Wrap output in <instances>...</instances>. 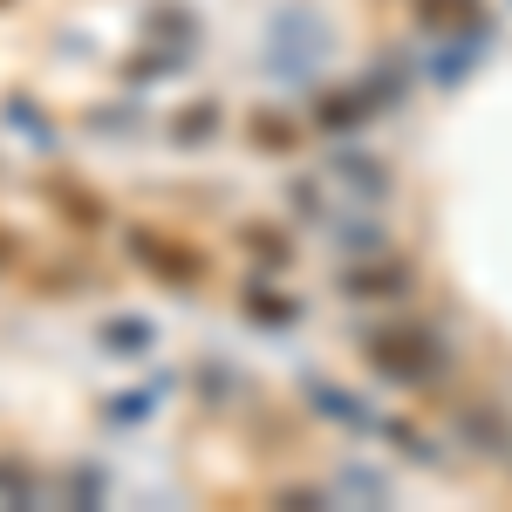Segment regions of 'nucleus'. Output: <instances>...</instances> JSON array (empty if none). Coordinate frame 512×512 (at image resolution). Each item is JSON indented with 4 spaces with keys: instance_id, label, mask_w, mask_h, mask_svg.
Here are the masks:
<instances>
[{
    "instance_id": "nucleus-1",
    "label": "nucleus",
    "mask_w": 512,
    "mask_h": 512,
    "mask_svg": "<svg viewBox=\"0 0 512 512\" xmlns=\"http://www.w3.org/2000/svg\"><path fill=\"white\" fill-rule=\"evenodd\" d=\"M130 260H137V267H151L158 280H171V287H192V280L205 274V260H198L192 246H178L171 233H151V226H137V233H130Z\"/></svg>"
},
{
    "instance_id": "nucleus-2",
    "label": "nucleus",
    "mask_w": 512,
    "mask_h": 512,
    "mask_svg": "<svg viewBox=\"0 0 512 512\" xmlns=\"http://www.w3.org/2000/svg\"><path fill=\"white\" fill-rule=\"evenodd\" d=\"M151 342H158V328H151L144 315H117V321H103V349H110V355H144Z\"/></svg>"
},
{
    "instance_id": "nucleus-3",
    "label": "nucleus",
    "mask_w": 512,
    "mask_h": 512,
    "mask_svg": "<svg viewBox=\"0 0 512 512\" xmlns=\"http://www.w3.org/2000/svg\"><path fill=\"white\" fill-rule=\"evenodd\" d=\"M55 198H62V212H69V219H82V226H103V198H82V192H69V185H55Z\"/></svg>"
},
{
    "instance_id": "nucleus-4",
    "label": "nucleus",
    "mask_w": 512,
    "mask_h": 512,
    "mask_svg": "<svg viewBox=\"0 0 512 512\" xmlns=\"http://www.w3.org/2000/svg\"><path fill=\"white\" fill-rule=\"evenodd\" d=\"M0 499H7V506H28V499H35V478L21 472V465H0Z\"/></svg>"
},
{
    "instance_id": "nucleus-5",
    "label": "nucleus",
    "mask_w": 512,
    "mask_h": 512,
    "mask_svg": "<svg viewBox=\"0 0 512 512\" xmlns=\"http://www.w3.org/2000/svg\"><path fill=\"white\" fill-rule=\"evenodd\" d=\"M151 403H158V390H123V403H110V417H117V424H137Z\"/></svg>"
},
{
    "instance_id": "nucleus-6",
    "label": "nucleus",
    "mask_w": 512,
    "mask_h": 512,
    "mask_svg": "<svg viewBox=\"0 0 512 512\" xmlns=\"http://www.w3.org/2000/svg\"><path fill=\"white\" fill-rule=\"evenodd\" d=\"M69 499H76V506H96V499H103V472L76 465V478H69Z\"/></svg>"
},
{
    "instance_id": "nucleus-7",
    "label": "nucleus",
    "mask_w": 512,
    "mask_h": 512,
    "mask_svg": "<svg viewBox=\"0 0 512 512\" xmlns=\"http://www.w3.org/2000/svg\"><path fill=\"white\" fill-rule=\"evenodd\" d=\"M198 137H212V103H205V110H185V117H178V144H198Z\"/></svg>"
},
{
    "instance_id": "nucleus-8",
    "label": "nucleus",
    "mask_w": 512,
    "mask_h": 512,
    "mask_svg": "<svg viewBox=\"0 0 512 512\" xmlns=\"http://www.w3.org/2000/svg\"><path fill=\"white\" fill-rule=\"evenodd\" d=\"M7 117H21V130H28V137H41V144H48V123H41L35 110H28V96H7Z\"/></svg>"
},
{
    "instance_id": "nucleus-9",
    "label": "nucleus",
    "mask_w": 512,
    "mask_h": 512,
    "mask_svg": "<svg viewBox=\"0 0 512 512\" xmlns=\"http://www.w3.org/2000/svg\"><path fill=\"white\" fill-rule=\"evenodd\" d=\"M0 7H7V0H0Z\"/></svg>"
}]
</instances>
